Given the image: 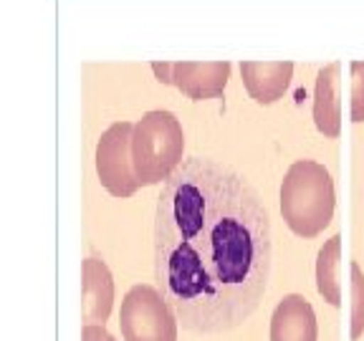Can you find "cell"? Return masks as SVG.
Returning <instances> with one entry per match:
<instances>
[{
  "instance_id": "8",
  "label": "cell",
  "mask_w": 364,
  "mask_h": 341,
  "mask_svg": "<svg viewBox=\"0 0 364 341\" xmlns=\"http://www.w3.org/2000/svg\"><path fill=\"white\" fill-rule=\"evenodd\" d=\"M271 341H318L316 313L301 293L284 296L271 316Z\"/></svg>"
},
{
  "instance_id": "13",
  "label": "cell",
  "mask_w": 364,
  "mask_h": 341,
  "mask_svg": "<svg viewBox=\"0 0 364 341\" xmlns=\"http://www.w3.org/2000/svg\"><path fill=\"white\" fill-rule=\"evenodd\" d=\"M352 121H364V61H352Z\"/></svg>"
},
{
  "instance_id": "14",
  "label": "cell",
  "mask_w": 364,
  "mask_h": 341,
  "mask_svg": "<svg viewBox=\"0 0 364 341\" xmlns=\"http://www.w3.org/2000/svg\"><path fill=\"white\" fill-rule=\"evenodd\" d=\"M81 341H117V339H114L104 326L86 324L84 329H81Z\"/></svg>"
},
{
  "instance_id": "10",
  "label": "cell",
  "mask_w": 364,
  "mask_h": 341,
  "mask_svg": "<svg viewBox=\"0 0 364 341\" xmlns=\"http://www.w3.org/2000/svg\"><path fill=\"white\" fill-rule=\"evenodd\" d=\"M339 63H329L318 71L314 89V121L324 136H339L341 109H339Z\"/></svg>"
},
{
  "instance_id": "1",
  "label": "cell",
  "mask_w": 364,
  "mask_h": 341,
  "mask_svg": "<svg viewBox=\"0 0 364 341\" xmlns=\"http://www.w3.org/2000/svg\"><path fill=\"white\" fill-rule=\"evenodd\" d=\"M273 266L271 215L233 167L185 157L154 210V281L185 331L223 334L263 301Z\"/></svg>"
},
{
  "instance_id": "3",
  "label": "cell",
  "mask_w": 364,
  "mask_h": 341,
  "mask_svg": "<svg viewBox=\"0 0 364 341\" xmlns=\"http://www.w3.org/2000/svg\"><path fill=\"white\" fill-rule=\"evenodd\" d=\"M185 131L175 114L167 109H152L132 131V165L139 188L165 185L182 165Z\"/></svg>"
},
{
  "instance_id": "2",
  "label": "cell",
  "mask_w": 364,
  "mask_h": 341,
  "mask_svg": "<svg viewBox=\"0 0 364 341\" xmlns=\"http://www.w3.org/2000/svg\"><path fill=\"white\" fill-rule=\"evenodd\" d=\"M336 207L334 177L314 159H299L281 182V215L301 238H316L331 225Z\"/></svg>"
},
{
  "instance_id": "5",
  "label": "cell",
  "mask_w": 364,
  "mask_h": 341,
  "mask_svg": "<svg viewBox=\"0 0 364 341\" xmlns=\"http://www.w3.org/2000/svg\"><path fill=\"white\" fill-rule=\"evenodd\" d=\"M132 121H114L97 144V175L109 195L132 197L139 190V182L132 165Z\"/></svg>"
},
{
  "instance_id": "7",
  "label": "cell",
  "mask_w": 364,
  "mask_h": 341,
  "mask_svg": "<svg viewBox=\"0 0 364 341\" xmlns=\"http://www.w3.org/2000/svg\"><path fill=\"white\" fill-rule=\"evenodd\" d=\"M114 306V278L107 263L86 258L81 266V316L86 324L104 326Z\"/></svg>"
},
{
  "instance_id": "15",
  "label": "cell",
  "mask_w": 364,
  "mask_h": 341,
  "mask_svg": "<svg viewBox=\"0 0 364 341\" xmlns=\"http://www.w3.org/2000/svg\"><path fill=\"white\" fill-rule=\"evenodd\" d=\"M152 71H154V76H157L159 84H172V63L154 61L152 63Z\"/></svg>"
},
{
  "instance_id": "4",
  "label": "cell",
  "mask_w": 364,
  "mask_h": 341,
  "mask_svg": "<svg viewBox=\"0 0 364 341\" xmlns=\"http://www.w3.org/2000/svg\"><path fill=\"white\" fill-rule=\"evenodd\" d=\"M119 326L124 341H177L180 318L159 288L139 283L127 291Z\"/></svg>"
},
{
  "instance_id": "12",
  "label": "cell",
  "mask_w": 364,
  "mask_h": 341,
  "mask_svg": "<svg viewBox=\"0 0 364 341\" xmlns=\"http://www.w3.org/2000/svg\"><path fill=\"white\" fill-rule=\"evenodd\" d=\"M364 334V273L352 263V339Z\"/></svg>"
},
{
  "instance_id": "9",
  "label": "cell",
  "mask_w": 364,
  "mask_h": 341,
  "mask_svg": "<svg viewBox=\"0 0 364 341\" xmlns=\"http://www.w3.org/2000/svg\"><path fill=\"white\" fill-rule=\"evenodd\" d=\"M245 91L250 99L263 107L279 102L294 79V63L291 61H243L240 63Z\"/></svg>"
},
{
  "instance_id": "11",
  "label": "cell",
  "mask_w": 364,
  "mask_h": 341,
  "mask_svg": "<svg viewBox=\"0 0 364 341\" xmlns=\"http://www.w3.org/2000/svg\"><path fill=\"white\" fill-rule=\"evenodd\" d=\"M339 261H341V238L331 235L316 258V291L329 306H339L341 291H339Z\"/></svg>"
},
{
  "instance_id": "6",
  "label": "cell",
  "mask_w": 364,
  "mask_h": 341,
  "mask_svg": "<svg viewBox=\"0 0 364 341\" xmlns=\"http://www.w3.org/2000/svg\"><path fill=\"white\" fill-rule=\"evenodd\" d=\"M228 79H230V63L228 61L172 63V86H177L193 102L220 97L223 91H225Z\"/></svg>"
}]
</instances>
